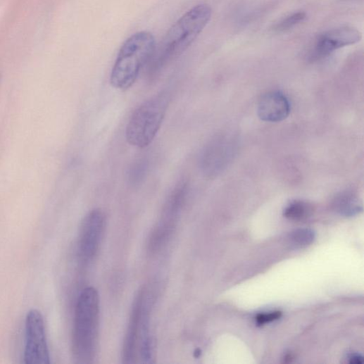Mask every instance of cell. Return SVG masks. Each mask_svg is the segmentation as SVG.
<instances>
[{"mask_svg":"<svg viewBox=\"0 0 364 364\" xmlns=\"http://www.w3.org/2000/svg\"><path fill=\"white\" fill-rule=\"evenodd\" d=\"M211 15V8L206 4L198 5L182 15L168 32L158 53L155 52L151 75H157L170 61L184 52L207 26Z\"/></svg>","mask_w":364,"mask_h":364,"instance_id":"1","label":"cell"},{"mask_svg":"<svg viewBox=\"0 0 364 364\" xmlns=\"http://www.w3.org/2000/svg\"><path fill=\"white\" fill-rule=\"evenodd\" d=\"M99 316L98 291L94 287H87L79 297L75 317L73 351L78 363H92L96 358Z\"/></svg>","mask_w":364,"mask_h":364,"instance_id":"2","label":"cell"},{"mask_svg":"<svg viewBox=\"0 0 364 364\" xmlns=\"http://www.w3.org/2000/svg\"><path fill=\"white\" fill-rule=\"evenodd\" d=\"M156 49V39L149 32H139L129 37L122 45L111 70L113 87L121 91L130 89Z\"/></svg>","mask_w":364,"mask_h":364,"instance_id":"3","label":"cell"},{"mask_svg":"<svg viewBox=\"0 0 364 364\" xmlns=\"http://www.w3.org/2000/svg\"><path fill=\"white\" fill-rule=\"evenodd\" d=\"M170 99L168 92H162L144 101L134 111L125 131L129 144L144 149L153 142L163 123Z\"/></svg>","mask_w":364,"mask_h":364,"instance_id":"4","label":"cell"},{"mask_svg":"<svg viewBox=\"0 0 364 364\" xmlns=\"http://www.w3.org/2000/svg\"><path fill=\"white\" fill-rule=\"evenodd\" d=\"M187 195L188 183L185 181L179 182L170 194L163 206L160 220L150 238L151 251H158L170 239L177 227Z\"/></svg>","mask_w":364,"mask_h":364,"instance_id":"5","label":"cell"},{"mask_svg":"<svg viewBox=\"0 0 364 364\" xmlns=\"http://www.w3.org/2000/svg\"><path fill=\"white\" fill-rule=\"evenodd\" d=\"M106 225V214L100 208L91 211L84 218L78 244V256L83 265L92 263L98 254Z\"/></svg>","mask_w":364,"mask_h":364,"instance_id":"6","label":"cell"},{"mask_svg":"<svg viewBox=\"0 0 364 364\" xmlns=\"http://www.w3.org/2000/svg\"><path fill=\"white\" fill-rule=\"evenodd\" d=\"M25 360L27 364L50 363L44 318L37 310L30 311L26 318Z\"/></svg>","mask_w":364,"mask_h":364,"instance_id":"7","label":"cell"},{"mask_svg":"<svg viewBox=\"0 0 364 364\" xmlns=\"http://www.w3.org/2000/svg\"><path fill=\"white\" fill-rule=\"evenodd\" d=\"M230 142L223 137H216L203 149L199 161L201 172L208 178L215 177L226 167L231 153Z\"/></svg>","mask_w":364,"mask_h":364,"instance_id":"8","label":"cell"},{"mask_svg":"<svg viewBox=\"0 0 364 364\" xmlns=\"http://www.w3.org/2000/svg\"><path fill=\"white\" fill-rule=\"evenodd\" d=\"M358 30L350 27L330 30L316 40L312 51L313 58H323L343 47L355 44L361 39Z\"/></svg>","mask_w":364,"mask_h":364,"instance_id":"9","label":"cell"},{"mask_svg":"<svg viewBox=\"0 0 364 364\" xmlns=\"http://www.w3.org/2000/svg\"><path fill=\"white\" fill-rule=\"evenodd\" d=\"M146 289H144V296L141 309L137 345L142 363H151L153 360V345L151 334V310L153 300Z\"/></svg>","mask_w":364,"mask_h":364,"instance_id":"10","label":"cell"},{"mask_svg":"<svg viewBox=\"0 0 364 364\" xmlns=\"http://www.w3.org/2000/svg\"><path fill=\"white\" fill-rule=\"evenodd\" d=\"M290 105L287 97L280 92H272L264 95L259 101L258 115L265 122L277 123L287 118Z\"/></svg>","mask_w":364,"mask_h":364,"instance_id":"11","label":"cell"},{"mask_svg":"<svg viewBox=\"0 0 364 364\" xmlns=\"http://www.w3.org/2000/svg\"><path fill=\"white\" fill-rule=\"evenodd\" d=\"M143 296L144 289L139 291L133 303L123 345L124 363H133L135 361Z\"/></svg>","mask_w":364,"mask_h":364,"instance_id":"12","label":"cell"},{"mask_svg":"<svg viewBox=\"0 0 364 364\" xmlns=\"http://www.w3.org/2000/svg\"><path fill=\"white\" fill-rule=\"evenodd\" d=\"M337 212L345 216L357 214L362 210L358 199L351 193H343L338 196L333 203Z\"/></svg>","mask_w":364,"mask_h":364,"instance_id":"13","label":"cell"},{"mask_svg":"<svg viewBox=\"0 0 364 364\" xmlns=\"http://www.w3.org/2000/svg\"><path fill=\"white\" fill-rule=\"evenodd\" d=\"M311 213V206L301 201L290 203L284 210V217L293 221L306 220Z\"/></svg>","mask_w":364,"mask_h":364,"instance_id":"14","label":"cell"},{"mask_svg":"<svg viewBox=\"0 0 364 364\" xmlns=\"http://www.w3.org/2000/svg\"><path fill=\"white\" fill-rule=\"evenodd\" d=\"M149 163L146 159L142 158L135 161L128 171V181L133 187L139 186L146 177Z\"/></svg>","mask_w":364,"mask_h":364,"instance_id":"15","label":"cell"},{"mask_svg":"<svg viewBox=\"0 0 364 364\" xmlns=\"http://www.w3.org/2000/svg\"><path fill=\"white\" fill-rule=\"evenodd\" d=\"M315 239V234L310 230H296L289 236V245L294 249H303L310 245Z\"/></svg>","mask_w":364,"mask_h":364,"instance_id":"16","label":"cell"},{"mask_svg":"<svg viewBox=\"0 0 364 364\" xmlns=\"http://www.w3.org/2000/svg\"><path fill=\"white\" fill-rule=\"evenodd\" d=\"M306 18V13L302 11L289 15L276 25L275 30L277 31L289 30L303 23Z\"/></svg>","mask_w":364,"mask_h":364,"instance_id":"17","label":"cell"},{"mask_svg":"<svg viewBox=\"0 0 364 364\" xmlns=\"http://www.w3.org/2000/svg\"><path fill=\"white\" fill-rule=\"evenodd\" d=\"M280 312H272L268 314H260L256 318V322L258 325H263L280 318Z\"/></svg>","mask_w":364,"mask_h":364,"instance_id":"18","label":"cell"},{"mask_svg":"<svg viewBox=\"0 0 364 364\" xmlns=\"http://www.w3.org/2000/svg\"><path fill=\"white\" fill-rule=\"evenodd\" d=\"M363 357L359 355H353L350 358V363L354 364L363 363Z\"/></svg>","mask_w":364,"mask_h":364,"instance_id":"19","label":"cell"}]
</instances>
